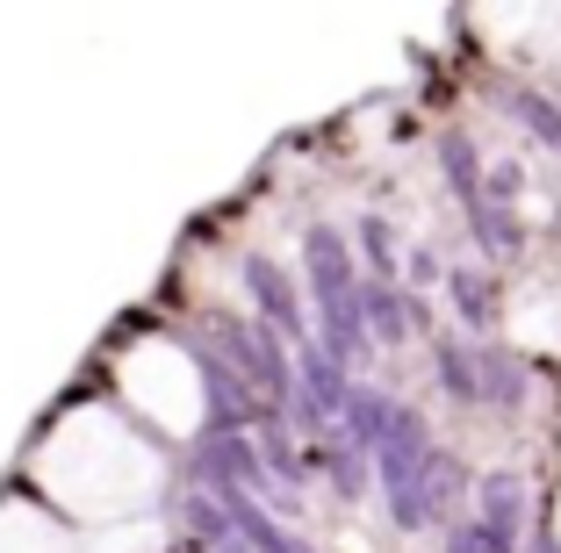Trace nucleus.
<instances>
[{"instance_id": "obj_1", "label": "nucleus", "mask_w": 561, "mask_h": 553, "mask_svg": "<svg viewBox=\"0 0 561 553\" xmlns=\"http://www.w3.org/2000/svg\"><path fill=\"white\" fill-rule=\"evenodd\" d=\"M165 460L145 431L116 417V410H72L50 424V439L36 446V504L80 525H137L159 504Z\"/></svg>"}, {"instance_id": "obj_2", "label": "nucleus", "mask_w": 561, "mask_h": 553, "mask_svg": "<svg viewBox=\"0 0 561 553\" xmlns=\"http://www.w3.org/2000/svg\"><path fill=\"white\" fill-rule=\"evenodd\" d=\"M116 381H123V403L165 431V439H187L202 417H209V389H202V367L181 353L173 338H137L116 353Z\"/></svg>"}, {"instance_id": "obj_3", "label": "nucleus", "mask_w": 561, "mask_h": 553, "mask_svg": "<svg viewBox=\"0 0 561 553\" xmlns=\"http://www.w3.org/2000/svg\"><path fill=\"white\" fill-rule=\"evenodd\" d=\"M0 553H80V539L58 525V510L8 504V510H0Z\"/></svg>"}, {"instance_id": "obj_4", "label": "nucleus", "mask_w": 561, "mask_h": 553, "mask_svg": "<svg viewBox=\"0 0 561 553\" xmlns=\"http://www.w3.org/2000/svg\"><path fill=\"white\" fill-rule=\"evenodd\" d=\"M554 525H561V510H554Z\"/></svg>"}]
</instances>
